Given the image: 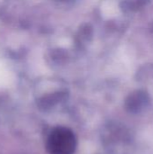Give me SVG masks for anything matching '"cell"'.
Returning <instances> with one entry per match:
<instances>
[{
  "label": "cell",
  "mask_w": 153,
  "mask_h": 154,
  "mask_svg": "<svg viewBox=\"0 0 153 154\" xmlns=\"http://www.w3.org/2000/svg\"><path fill=\"white\" fill-rule=\"evenodd\" d=\"M76 147V136L67 127L60 126L53 129L47 140L49 154H74Z\"/></svg>",
  "instance_id": "obj_1"
},
{
  "label": "cell",
  "mask_w": 153,
  "mask_h": 154,
  "mask_svg": "<svg viewBox=\"0 0 153 154\" xmlns=\"http://www.w3.org/2000/svg\"><path fill=\"white\" fill-rule=\"evenodd\" d=\"M101 13L105 18H114L119 14V8L115 1L106 0L101 5Z\"/></svg>",
  "instance_id": "obj_2"
}]
</instances>
